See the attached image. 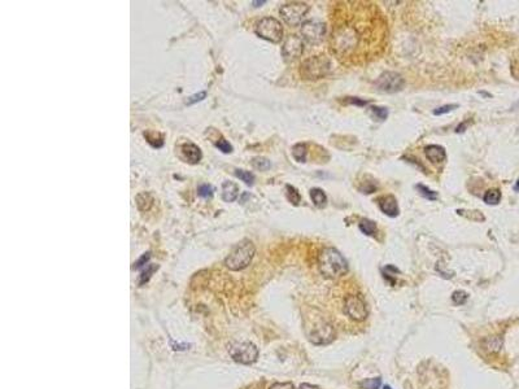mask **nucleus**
I'll use <instances>...</instances> for the list:
<instances>
[{"label":"nucleus","mask_w":519,"mask_h":389,"mask_svg":"<svg viewBox=\"0 0 519 389\" xmlns=\"http://www.w3.org/2000/svg\"><path fill=\"white\" fill-rule=\"evenodd\" d=\"M281 16H282L283 21L289 26H299L305 16L308 15L309 5L300 1H292V3H287L281 7Z\"/></svg>","instance_id":"obj_7"},{"label":"nucleus","mask_w":519,"mask_h":389,"mask_svg":"<svg viewBox=\"0 0 519 389\" xmlns=\"http://www.w3.org/2000/svg\"><path fill=\"white\" fill-rule=\"evenodd\" d=\"M344 311L349 318L353 319V320L362 322L367 317L366 302L360 295H351V296L345 298Z\"/></svg>","instance_id":"obj_9"},{"label":"nucleus","mask_w":519,"mask_h":389,"mask_svg":"<svg viewBox=\"0 0 519 389\" xmlns=\"http://www.w3.org/2000/svg\"><path fill=\"white\" fill-rule=\"evenodd\" d=\"M309 339L315 345L330 344L331 341L335 339L334 327L329 322H325V320L317 323L313 331H311Z\"/></svg>","instance_id":"obj_11"},{"label":"nucleus","mask_w":519,"mask_h":389,"mask_svg":"<svg viewBox=\"0 0 519 389\" xmlns=\"http://www.w3.org/2000/svg\"><path fill=\"white\" fill-rule=\"evenodd\" d=\"M265 3H266V0H261V1H252V4L255 5V7H261V5Z\"/></svg>","instance_id":"obj_42"},{"label":"nucleus","mask_w":519,"mask_h":389,"mask_svg":"<svg viewBox=\"0 0 519 389\" xmlns=\"http://www.w3.org/2000/svg\"><path fill=\"white\" fill-rule=\"evenodd\" d=\"M270 389H295V387H293L292 383H275V384H273V386L270 387Z\"/></svg>","instance_id":"obj_38"},{"label":"nucleus","mask_w":519,"mask_h":389,"mask_svg":"<svg viewBox=\"0 0 519 389\" xmlns=\"http://www.w3.org/2000/svg\"><path fill=\"white\" fill-rule=\"evenodd\" d=\"M467 126H469V121H465V122H462V123H461V125H458V126L456 127V133H457V134L464 133L465 130L467 129Z\"/></svg>","instance_id":"obj_40"},{"label":"nucleus","mask_w":519,"mask_h":389,"mask_svg":"<svg viewBox=\"0 0 519 389\" xmlns=\"http://www.w3.org/2000/svg\"><path fill=\"white\" fill-rule=\"evenodd\" d=\"M292 155L297 162H305V160H307V145L301 144V143L296 144L292 148Z\"/></svg>","instance_id":"obj_23"},{"label":"nucleus","mask_w":519,"mask_h":389,"mask_svg":"<svg viewBox=\"0 0 519 389\" xmlns=\"http://www.w3.org/2000/svg\"><path fill=\"white\" fill-rule=\"evenodd\" d=\"M425 153H426L427 159L430 160L432 163H441L447 159V152H445V149L441 145H427L425 148Z\"/></svg>","instance_id":"obj_14"},{"label":"nucleus","mask_w":519,"mask_h":389,"mask_svg":"<svg viewBox=\"0 0 519 389\" xmlns=\"http://www.w3.org/2000/svg\"><path fill=\"white\" fill-rule=\"evenodd\" d=\"M144 137L149 144L152 145V147H155V148H160V147H163V144H164L163 135H160V134H157V133H145Z\"/></svg>","instance_id":"obj_25"},{"label":"nucleus","mask_w":519,"mask_h":389,"mask_svg":"<svg viewBox=\"0 0 519 389\" xmlns=\"http://www.w3.org/2000/svg\"><path fill=\"white\" fill-rule=\"evenodd\" d=\"M237 195H239V187L235 184L234 182H225L222 184V197L223 200L227 203H233L236 200Z\"/></svg>","instance_id":"obj_17"},{"label":"nucleus","mask_w":519,"mask_h":389,"mask_svg":"<svg viewBox=\"0 0 519 389\" xmlns=\"http://www.w3.org/2000/svg\"><path fill=\"white\" fill-rule=\"evenodd\" d=\"M155 270H157V266H156V265H148V266H145V269L143 270V273H142L141 275V284H144V283L148 282L151 275L153 274V271Z\"/></svg>","instance_id":"obj_33"},{"label":"nucleus","mask_w":519,"mask_h":389,"mask_svg":"<svg viewBox=\"0 0 519 389\" xmlns=\"http://www.w3.org/2000/svg\"><path fill=\"white\" fill-rule=\"evenodd\" d=\"M404 86L405 79L402 78V75L395 73V71H384L375 81L377 90L384 93L399 92L404 89Z\"/></svg>","instance_id":"obj_8"},{"label":"nucleus","mask_w":519,"mask_h":389,"mask_svg":"<svg viewBox=\"0 0 519 389\" xmlns=\"http://www.w3.org/2000/svg\"><path fill=\"white\" fill-rule=\"evenodd\" d=\"M469 295L465 291H454L452 293V301L454 305H464L466 304Z\"/></svg>","instance_id":"obj_29"},{"label":"nucleus","mask_w":519,"mask_h":389,"mask_svg":"<svg viewBox=\"0 0 519 389\" xmlns=\"http://www.w3.org/2000/svg\"><path fill=\"white\" fill-rule=\"evenodd\" d=\"M256 253V248L251 240H241L236 244L230 252V254L225 259V265L227 269L233 271L243 270L248 266L253 256Z\"/></svg>","instance_id":"obj_3"},{"label":"nucleus","mask_w":519,"mask_h":389,"mask_svg":"<svg viewBox=\"0 0 519 389\" xmlns=\"http://www.w3.org/2000/svg\"><path fill=\"white\" fill-rule=\"evenodd\" d=\"M215 147L219 149V151H222L223 153H230L233 152V147H231V144L229 143V141L225 139V137H219L218 140L215 141Z\"/></svg>","instance_id":"obj_32"},{"label":"nucleus","mask_w":519,"mask_h":389,"mask_svg":"<svg viewBox=\"0 0 519 389\" xmlns=\"http://www.w3.org/2000/svg\"><path fill=\"white\" fill-rule=\"evenodd\" d=\"M518 107H519V103H518Z\"/></svg>","instance_id":"obj_45"},{"label":"nucleus","mask_w":519,"mask_h":389,"mask_svg":"<svg viewBox=\"0 0 519 389\" xmlns=\"http://www.w3.org/2000/svg\"><path fill=\"white\" fill-rule=\"evenodd\" d=\"M358 227H360V230L362 231L365 235H367V236H374L375 233H377V223H375L374 221H371V219L362 218L360 221V223H358Z\"/></svg>","instance_id":"obj_20"},{"label":"nucleus","mask_w":519,"mask_h":389,"mask_svg":"<svg viewBox=\"0 0 519 389\" xmlns=\"http://www.w3.org/2000/svg\"><path fill=\"white\" fill-rule=\"evenodd\" d=\"M417 189L419 191V193L422 195L425 199H428V200H438V193L435 192V191H432V189H430L428 187H426V185H423V184H418L417 185Z\"/></svg>","instance_id":"obj_28"},{"label":"nucleus","mask_w":519,"mask_h":389,"mask_svg":"<svg viewBox=\"0 0 519 389\" xmlns=\"http://www.w3.org/2000/svg\"><path fill=\"white\" fill-rule=\"evenodd\" d=\"M135 201H137V205H138V207H139V210H142V211L149 210L153 205V197L151 196L148 192L139 193V195L135 197Z\"/></svg>","instance_id":"obj_18"},{"label":"nucleus","mask_w":519,"mask_h":389,"mask_svg":"<svg viewBox=\"0 0 519 389\" xmlns=\"http://www.w3.org/2000/svg\"><path fill=\"white\" fill-rule=\"evenodd\" d=\"M383 389H392V388H391V387H389V386H386V387H384V388H383Z\"/></svg>","instance_id":"obj_44"},{"label":"nucleus","mask_w":519,"mask_h":389,"mask_svg":"<svg viewBox=\"0 0 519 389\" xmlns=\"http://www.w3.org/2000/svg\"><path fill=\"white\" fill-rule=\"evenodd\" d=\"M344 103L352 104V105H358V107H362V105H366V104L370 103V100H361V99H358V97H345Z\"/></svg>","instance_id":"obj_36"},{"label":"nucleus","mask_w":519,"mask_h":389,"mask_svg":"<svg viewBox=\"0 0 519 389\" xmlns=\"http://www.w3.org/2000/svg\"><path fill=\"white\" fill-rule=\"evenodd\" d=\"M301 35L309 45H319L326 35V25L318 21H307L301 25Z\"/></svg>","instance_id":"obj_10"},{"label":"nucleus","mask_w":519,"mask_h":389,"mask_svg":"<svg viewBox=\"0 0 519 389\" xmlns=\"http://www.w3.org/2000/svg\"><path fill=\"white\" fill-rule=\"evenodd\" d=\"M235 175H236L237 178L240 179L241 182H244L245 184H248V185H252L253 182H255V175H253L251 171L237 169V170L235 171Z\"/></svg>","instance_id":"obj_27"},{"label":"nucleus","mask_w":519,"mask_h":389,"mask_svg":"<svg viewBox=\"0 0 519 389\" xmlns=\"http://www.w3.org/2000/svg\"><path fill=\"white\" fill-rule=\"evenodd\" d=\"M380 386H382V379L380 378L365 379V380L358 383V387L361 389H379Z\"/></svg>","instance_id":"obj_24"},{"label":"nucleus","mask_w":519,"mask_h":389,"mask_svg":"<svg viewBox=\"0 0 519 389\" xmlns=\"http://www.w3.org/2000/svg\"><path fill=\"white\" fill-rule=\"evenodd\" d=\"M458 108V104H447V105H443L440 108H436L434 111L435 115H441V114H447L449 112L454 111Z\"/></svg>","instance_id":"obj_34"},{"label":"nucleus","mask_w":519,"mask_h":389,"mask_svg":"<svg viewBox=\"0 0 519 389\" xmlns=\"http://www.w3.org/2000/svg\"><path fill=\"white\" fill-rule=\"evenodd\" d=\"M444 266H445V265H443L441 262H438V265H436V271H439V274H440L441 276H443V278H445V279L452 278L453 275H454V273H452V271L444 270Z\"/></svg>","instance_id":"obj_35"},{"label":"nucleus","mask_w":519,"mask_h":389,"mask_svg":"<svg viewBox=\"0 0 519 389\" xmlns=\"http://www.w3.org/2000/svg\"><path fill=\"white\" fill-rule=\"evenodd\" d=\"M304 52V41L297 35H289L283 43L282 55L285 61L299 59Z\"/></svg>","instance_id":"obj_12"},{"label":"nucleus","mask_w":519,"mask_h":389,"mask_svg":"<svg viewBox=\"0 0 519 389\" xmlns=\"http://www.w3.org/2000/svg\"><path fill=\"white\" fill-rule=\"evenodd\" d=\"M483 200H484V203L488 205H497L501 200V192L497 188L488 189V191L484 193Z\"/></svg>","instance_id":"obj_21"},{"label":"nucleus","mask_w":519,"mask_h":389,"mask_svg":"<svg viewBox=\"0 0 519 389\" xmlns=\"http://www.w3.org/2000/svg\"><path fill=\"white\" fill-rule=\"evenodd\" d=\"M378 205L380 210L388 217H397L399 215V205L397 200L392 195H386L378 199Z\"/></svg>","instance_id":"obj_13"},{"label":"nucleus","mask_w":519,"mask_h":389,"mask_svg":"<svg viewBox=\"0 0 519 389\" xmlns=\"http://www.w3.org/2000/svg\"><path fill=\"white\" fill-rule=\"evenodd\" d=\"M331 61L325 55L311 56L301 64L300 74L301 77L308 81H315L321 79L330 74Z\"/></svg>","instance_id":"obj_4"},{"label":"nucleus","mask_w":519,"mask_h":389,"mask_svg":"<svg viewBox=\"0 0 519 389\" xmlns=\"http://www.w3.org/2000/svg\"><path fill=\"white\" fill-rule=\"evenodd\" d=\"M182 153L185 156V159L189 163H197L201 160V151L197 145L192 143H187V144L182 145Z\"/></svg>","instance_id":"obj_15"},{"label":"nucleus","mask_w":519,"mask_h":389,"mask_svg":"<svg viewBox=\"0 0 519 389\" xmlns=\"http://www.w3.org/2000/svg\"><path fill=\"white\" fill-rule=\"evenodd\" d=\"M213 192H214V188L211 184H201L197 188L199 196L203 197V199H211L213 196Z\"/></svg>","instance_id":"obj_30"},{"label":"nucleus","mask_w":519,"mask_h":389,"mask_svg":"<svg viewBox=\"0 0 519 389\" xmlns=\"http://www.w3.org/2000/svg\"><path fill=\"white\" fill-rule=\"evenodd\" d=\"M310 197H311V201H313V204H314L317 207H319V209H322V207L326 206V203H327L326 193L323 192L321 188H311Z\"/></svg>","instance_id":"obj_19"},{"label":"nucleus","mask_w":519,"mask_h":389,"mask_svg":"<svg viewBox=\"0 0 519 389\" xmlns=\"http://www.w3.org/2000/svg\"><path fill=\"white\" fill-rule=\"evenodd\" d=\"M256 34L270 43H279L283 38L282 23L274 17H265L256 23Z\"/></svg>","instance_id":"obj_5"},{"label":"nucleus","mask_w":519,"mask_h":389,"mask_svg":"<svg viewBox=\"0 0 519 389\" xmlns=\"http://www.w3.org/2000/svg\"><path fill=\"white\" fill-rule=\"evenodd\" d=\"M229 354L235 362L241 365H251L259 358V349L252 343H233L229 345Z\"/></svg>","instance_id":"obj_6"},{"label":"nucleus","mask_w":519,"mask_h":389,"mask_svg":"<svg viewBox=\"0 0 519 389\" xmlns=\"http://www.w3.org/2000/svg\"><path fill=\"white\" fill-rule=\"evenodd\" d=\"M514 188H516V191H519V179H518V182H517V184Z\"/></svg>","instance_id":"obj_43"},{"label":"nucleus","mask_w":519,"mask_h":389,"mask_svg":"<svg viewBox=\"0 0 519 389\" xmlns=\"http://www.w3.org/2000/svg\"><path fill=\"white\" fill-rule=\"evenodd\" d=\"M331 49L347 65L378 59L384 51L387 23L378 8L365 1L337 3L332 15Z\"/></svg>","instance_id":"obj_1"},{"label":"nucleus","mask_w":519,"mask_h":389,"mask_svg":"<svg viewBox=\"0 0 519 389\" xmlns=\"http://www.w3.org/2000/svg\"><path fill=\"white\" fill-rule=\"evenodd\" d=\"M371 113L374 114L375 118H378L379 121H384L388 117V109L383 107H371Z\"/></svg>","instance_id":"obj_31"},{"label":"nucleus","mask_w":519,"mask_h":389,"mask_svg":"<svg viewBox=\"0 0 519 389\" xmlns=\"http://www.w3.org/2000/svg\"><path fill=\"white\" fill-rule=\"evenodd\" d=\"M252 165L255 169L261 170V171L269 170V169L271 167L270 161H269L267 159H265V157H255V159L252 160Z\"/></svg>","instance_id":"obj_26"},{"label":"nucleus","mask_w":519,"mask_h":389,"mask_svg":"<svg viewBox=\"0 0 519 389\" xmlns=\"http://www.w3.org/2000/svg\"><path fill=\"white\" fill-rule=\"evenodd\" d=\"M285 196H287L289 203L293 205H299V203L301 201V196H300V193H299V191H297L295 187H292V185H289V184L285 185Z\"/></svg>","instance_id":"obj_22"},{"label":"nucleus","mask_w":519,"mask_h":389,"mask_svg":"<svg viewBox=\"0 0 519 389\" xmlns=\"http://www.w3.org/2000/svg\"><path fill=\"white\" fill-rule=\"evenodd\" d=\"M318 269L326 279H337L348 273V262L337 249L325 248L318 256Z\"/></svg>","instance_id":"obj_2"},{"label":"nucleus","mask_w":519,"mask_h":389,"mask_svg":"<svg viewBox=\"0 0 519 389\" xmlns=\"http://www.w3.org/2000/svg\"><path fill=\"white\" fill-rule=\"evenodd\" d=\"M482 345H483V348L486 349L488 353H491V354H496V353L501 352L502 345H504V340H502V337H500V336L486 337V339L483 340Z\"/></svg>","instance_id":"obj_16"},{"label":"nucleus","mask_w":519,"mask_h":389,"mask_svg":"<svg viewBox=\"0 0 519 389\" xmlns=\"http://www.w3.org/2000/svg\"><path fill=\"white\" fill-rule=\"evenodd\" d=\"M299 389H319V387L313 386V384H308V383H304L299 387Z\"/></svg>","instance_id":"obj_41"},{"label":"nucleus","mask_w":519,"mask_h":389,"mask_svg":"<svg viewBox=\"0 0 519 389\" xmlns=\"http://www.w3.org/2000/svg\"><path fill=\"white\" fill-rule=\"evenodd\" d=\"M149 257H151V256H149V253H147V254H144V256L142 257V258H139V259H138V261H137V262L134 263V265H135V266H134V267H135V269H138V267L144 266L145 263H147V261H148V259H149Z\"/></svg>","instance_id":"obj_39"},{"label":"nucleus","mask_w":519,"mask_h":389,"mask_svg":"<svg viewBox=\"0 0 519 389\" xmlns=\"http://www.w3.org/2000/svg\"><path fill=\"white\" fill-rule=\"evenodd\" d=\"M205 96H207V92H205V91L196 93V95H193V96L189 97V100H187V104H189V105H191V104H195V103H197V101L204 100Z\"/></svg>","instance_id":"obj_37"}]
</instances>
